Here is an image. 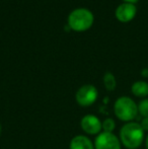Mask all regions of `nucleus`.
<instances>
[{
	"mask_svg": "<svg viewBox=\"0 0 148 149\" xmlns=\"http://www.w3.org/2000/svg\"><path fill=\"white\" fill-rule=\"evenodd\" d=\"M69 149H94V143L88 136L76 135L70 140Z\"/></svg>",
	"mask_w": 148,
	"mask_h": 149,
	"instance_id": "nucleus-8",
	"label": "nucleus"
},
{
	"mask_svg": "<svg viewBox=\"0 0 148 149\" xmlns=\"http://www.w3.org/2000/svg\"><path fill=\"white\" fill-rule=\"evenodd\" d=\"M80 128L86 135L97 136L101 132H103L101 121L93 114H86L81 118Z\"/></svg>",
	"mask_w": 148,
	"mask_h": 149,
	"instance_id": "nucleus-6",
	"label": "nucleus"
},
{
	"mask_svg": "<svg viewBox=\"0 0 148 149\" xmlns=\"http://www.w3.org/2000/svg\"><path fill=\"white\" fill-rule=\"evenodd\" d=\"M99 90L92 84H84L80 86L75 94L76 102L82 108H88L97 102Z\"/></svg>",
	"mask_w": 148,
	"mask_h": 149,
	"instance_id": "nucleus-4",
	"label": "nucleus"
},
{
	"mask_svg": "<svg viewBox=\"0 0 148 149\" xmlns=\"http://www.w3.org/2000/svg\"><path fill=\"white\" fill-rule=\"evenodd\" d=\"M94 149H122V143L119 136L115 133L101 132L95 137Z\"/></svg>",
	"mask_w": 148,
	"mask_h": 149,
	"instance_id": "nucleus-5",
	"label": "nucleus"
},
{
	"mask_svg": "<svg viewBox=\"0 0 148 149\" xmlns=\"http://www.w3.org/2000/svg\"><path fill=\"white\" fill-rule=\"evenodd\" d=\"M137 14V7L135 4L128 3V2H123L122 4L116 8L115 15L116 18L121 22H130L135 18Z\"/></svg>",
	"mask_w": 148,
	"mask_h": 149,
	"instance_id": "nucleus-7",
	"label": "nucleus"
},
{
	"mask_svg": "<svg viewBox=\"0 0 148 149\" xmlns=\"http://www.w3.org/2000/svg\"><path fill=\"white\" fill-rule=\"evenodd\" d=\"M124 2H128V3H133V4H135L136 2H138L139 0H123Z\"/></svg>",
	"mask_w": 148,
	"mask_h": 149,
	"instance_id": "nucleus-15",
	"label": "nucleus"
},
{
	"mask_svg": "<svg viewBox=\"0 0 148 149\" xmlns=\"http://www.w3.org/2000/svg\"><path fill=\"white\" fill-rule=\"evenodd\" d=\"M94 22V16L86 8H77L70 12L67 24L74 31H85L91 28Z\"/></svg>",
	"mask_w": 148,
	"mask_h": 149,
	"instance_id": "nucleus-3",
	"label": "nucleus"
},
{
	"mask_svg": "<svg viewBox=\"0 0 148 149\" xmlns=\"http://www.w3.org/2000/svg\"><path fill=\"white\" fill-rule=\"evenodd\" d=\"M101 125H103V132L114 133L115 129H116V122L112 118H107L101 121Z\"/></svg>",
	"mask_w": 148,
	"mask_h": 149,
	"instance_id": "nucleus-11",
	"label": "nucleus"
},
{
	"mask_svg": "<svg viewBox=\"0 0 148 149\" xmlns=\"http://www.w3.org/2000/svg\"><path fill=\"white\" fill-rule=\"evenodd\" d=\"M142 127V129L144 130V132H148V117L146 118H142L141 122L139 123Z\"/></svg>",
	"mask_w": 148,
	"mask_h": 149,
	"instance_id": "nucleus-13",
	"label": "nucleus"
},
{
	"mask_svg": "<svg viewBox=\"0 0 148 149\" xmlns=\"http://www.w3.org/2000/svg\"><path fill=\"white\" fill-rule=\"evenodd\" d=\"M144 144H145V148L148 149V134L146 135V137H145V141H144Z\"/></svg>",
	"mask_w": 148,
	"mask_h": 149,
	"instance_id": "nucleus-16",
	"label": "nucleus"
},
{
	"mask_svg": "<svg viewBox=\"0 0 148 149\" xmlns=\"http://www.w3.org/2000/svg\"><path fill=\"white\" fill-rule=\"evenodd\" d=\"M114 114L124 123L133 122L138 116V104L130 96H120L114 102Z\"/></svg>",
	"mask_w": 148,
	"mask_h": 149,
	"instance_id": "nucleus-2",
	"label": "nucleus"
},
{
	"mask_svg": "<svg viewBox=\"0 0 148 149\" xmlns=\"http://www.w3.org/2000/svg\"><path fill=\"white\" fill-rule=\"evenodd\" d=\"M137 104H138V115H140L142 118L148 117V97L142 98Z\"/></svg>",
	"mask_w": 148,
	"mask_h": 149,
	"instance_id": "nucleus-12",
	"label": "nucleus"
},
{
	"mask_svg": "<svg viewBox=\"0 0 148 149\" xmlns=\"http://www.w3.org/2000/svg\"><path fill=\"white\" fill-rule=\"evenodd\" d=\"M145 132L138 122H129L122 126L119 132V138L127 149H138L145 141Z\"/></svg>",
	"mask_w": 148,
	"mask_h": 149,
	"instance_id": "nucleus-1",
	"label": "nucleus"
},
{
	"mask_svg": "<svg viewBox=\"0 0 148 149\" xmlns=\"http://www.w3.org/2000/svg\"><path fill=\"white\" fill-rule=\"evenodd\" d=\"M104 85L108 91H114L117 87V80L115 75L112 72H106L104 75Z\"/></svg>",
	"mask_w": 148,
	"mask_h": 149,
	"instance_id": "nucleus-10",
	"label": "nucleus"
},
{
	"mask_svg": "<svg viewBox=\"0 0 148 149\" xmlns=\"http://www.w3.org/2000/svg\"><path fill=\"white\" fill-rule=\"evenodd\" d=\"M131 92L139 98H146L148 96V82L144 80L135 81L131 86Z\"/></svg>",
	"mask_w": 148,
	"mask_h": 149,
	"instance_id": "nucleus-9",
	"label": "nucleus"
},
{
	"mask_svg": "<svg viewBox=\"0 0 148 149\" xmlns=\"http://www.w3.org/2000/svg\"><path fill=\"white\" fill-rule=\"evenodd\" d=\"M1 131H2V127H1V124H0V134H1Z\"/></svg>",
	"mask_w": 148,
	"mask_h": 149,
	"instance_id": "nucleus-17",
	"label": "nucleus"
},
{
	"mask_svg": "<svg viewBox=\"0 0 148 149\" xmlns=\"http://www.w3.org/2000/svg\"><path fill=\"white\" fill-rule=\"evenodd\" d=\"M141 75L143 77H148V68H144L142 71H141Z\"/></svg>",
	"mask_w": 148,
	"mask_h": 149,
	"instance_id": "nucleus-14",
	"label": "nucleus"
}]
</instances>
